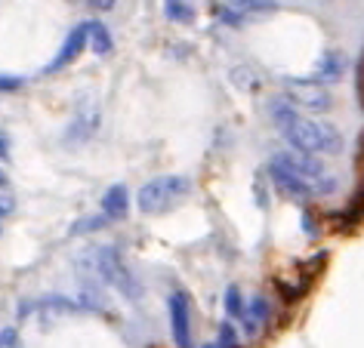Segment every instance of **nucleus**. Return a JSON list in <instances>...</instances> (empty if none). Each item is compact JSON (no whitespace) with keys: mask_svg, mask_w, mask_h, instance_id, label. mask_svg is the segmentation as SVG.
I'll return each instance as SVG.
<instances>
[{"mask_svg":"<svg viewBox=\"0 0 364 348\" xmlns=\"http://www.w3.org/2000/svg\"><path fill=\"white\" fill-rule=\"evenodd\" d=\"M272 121H275L278 133L284 136L287 145H294L296 151H309V154H340L343 148V136L333 130L331 124L324 121H312V117H303L296 112V105L290 99H275L269 105Z\"/></svg>","mask_w":364,"mask_h":348,"instance_id":"nucleus-1","label":"nucleus"},{"mask_svg":"<svg viewBox=\"0 0 364 348\" xmlns=\"http://www.w3.org/2000/svg\"><path fill=\"white\" fill-rule=\"evenodd\" d=\"M80 262L90 265V271L96 274L99 281H105L108 287H114L117 293H124L127 299H139V281L133 278V271L124 265L121 253L112 250V246H90V250L80 256Z\"/></svg>","mask_w":364,"mask_h":348,"instance_id":"nucleus-2","label":"nucleus"},{"mask_svg":"<svg viewBox=\"0 0 364 348\" xmlns=\"http://www.w3.org/2000/svg\"><path fill=\"white\" fill-rule=\"evenodd\" d=\"M188 195H192V179L186 176H158L151 182H145L139 188V195H136V207H139V213L145 216H158V213H167L176 204H182Z\"/></svg>","mask_w":364,"mask_h":348,"instance_id":"nucleus-3","label":"nucleus"},{"mask_svg":"<svg viewBox=\"0 0 364 348\" xmlns=\"http://www.w3.org/2000/svg\"><path fill=\"white\" fill-rule=\"evenodd\" d=\"M269 176H272V182H275V188L281 191V195H287V197H299V200L318 197L315 185L303 176V173H296L294 167H290L284 154H275V158H272V163H269Z\"/></svg>","mask_w":364,"mask_h":348,"instance_id":"nucleus-4","label":"nucleus"},{"mask_svg":"<svg viewBox=\"0 0 364 348\" xmlns=\"http://www.w3.org/2000/svg\"><path fill=\"white\" fill-rule=\"evenodd\" d=\"M167 315H170V330L176 345H192V305H188L186 293H170L167 299Z\"/></svg>","mask_w":364,"mask_h":348,"instance_id":"nucleus-5","label":"nucleus"},{"mask_svg":"<svg viewBox=\"0 0 364 348\" xmlns=\"http://www.w3.org/2000/svg\"><path fill=\"white\" fill-rule=\"evenodd\" d=\"M343 71H346V53L327 50V53H321V59H318V65H315L312 84H333V80L343 77Z\"/></svg>","mask_w":364,"mask_h":348,"instance_id":"nucleus-6","label":"nucleus"},{"mask_svg":"<svg viewBox=\"0 0 364 348\" xmlns=\"http://www.w3.org/2000/svg\"><path fill=\"white\" fill-rule=\"evenodd\" d=\"M84 47H87V25H77V28L65 38V43H62V50L56 53V59L50 62V71H59V68L71 65V62L84 53Z\"/></svg>","mask_w":364,"mask_h":348,"instance_id":"nucleus-7","label":"nucleus"},{"mask_svg":"<svg viewBox=\"0 0 364 348\" xmlns=\"http://www.w3.org/2000/svg\"><path fill=\"white\" fill-rule=\"evenodd\" d=\"M102 213L108 216V219H127V213H130V191H127V185H112L102 195Z\"/></svg>","mask_w":364,"mask_h":348,"instance_id":"nucleus-8","label":"nucleus"},{"mask_svg":"<svg viewBox=\"0 0 364 348\" xmlns=\"http://www.w3.org/2000/svg\"><path fill=\"white\" fill-rule=\"evenodd\" d=\"M272 315V305L266 302V296H253L247 302V311H244V317H241V324L244 330H247V336H257L262 327H266V320Z\"/></svg>","mask_w":364,"mask_h":348,"instance_id":"nucleus-9","label":"nucleus"},{"mask_svg":"<svg viewBox=\"0 0 364 348\" xmlns=\"http://www.w3.org/2000/svg\"><path fill=\"white\" fill-rule=\"evenodd\" d=\"M294 105L306 108V112H327L331 108V96L324 93V89H315V87H303V89H294V93L287 96Z\"/></svg>","mask_w":364,"mask_h":348,"instance_id":"nucleus-10","label":"nucleus"},{"mask_svg":"<svg viewBox=\"0 0 364 348\" xmlns=\"http://www.w3.org/2000/svg\"><path fill=\"white\" fill-rule=\"evenodd\" d=\"M87 25V47L96 53V56H108L114 47V40H112V34H108V28L102 22H84Z\"/></svg>","mask_w":364,"mask_h":348,"instance_id":"nucleus-11","label":"nucleus"},{"mask_svg":"<svg viewBox=\"0 0 364 348\" xmlns=\"http://www.w3.org/2000/svg\"><path fill=\"white\" fill-rule=\"evenodd\" d=\"M164 13H167L170 22H179V25L195 19V10L186 4V0H164Z\"/></svg>","mask_w":364,"mask_h":348,"instance_id":"nucleus-12","label":"nucleus"},{"mask_svg":"<svg viewBox=\"0 0 364 348\" xmlns=\"http://www.w3.org/2000/svg\"><path fill=\"white\" fill-rule=\"evenodd\" d=\"M225 311H229V317H235V320H241L244 311H247V302H244V296H241L238 287H229V290H225Z\"/></svg>","mask_w":364,"mask_h":348,"instance_id":"nucleus-13","label":"nucleus"},{"mask_svg":"<svg viewBox=\"0 0 364 348\" xmlns=\"http://www.w3.org/2000/svg\"><path fill=\"white\" fill-rule=\"evenodd\" d=\"M80 305H84V308H96V311H105L108 308V299L102 296V290H99V287H90V283H84V290H80Z\"/></svg>","mask_w":364,"mask_h":348,"instance_id":"nucleus-14","label":"nucleus"},{"mask_svg":"<svg viewBox=\"0 0 364 348\" xmlns=\"http://www.w3.org/2000/svg\"><path fill=\"white\" fill-rule=\"evenodd\" d=\"M112 219H108L105 213L102 216H87L84 222H77L75 228H71V234H84V232H99V228H105Z\"/></svg>","mask_w":364,"mask_h":348,"instance_id":"nucleus-15","label":"nucleus"},{"mask_svg":"<svg viewBox=\"0 0 364 348\" xmlns=\"http://www.w3.org/2000/svg\"><path fill=\"white\" fill-rule=\"evenodd\" d=\"M213 345H220V348H235V345H241V342H238V333L232 330V324H223V327H220V336H216Z\"/></svg>","mask_w":364,"mask_h":348,"instance_id":"nucleus-16","label":"nucleus"},{"mask_svg":"<svg viewBox=\"0 0 364 348\" xmlns=\"http://www.w3.org/2000/svg\"><path fill=\"white\" fill-rule=\"evenodd\" d=\"M0 345H4V348H13V345H19V333H16L13 327L0 330Z\"/></svg>","mask_w":364,"mask_h":348,"instance_id":"nucleus-17","label":"nucleus"},{"mask_svg":"<svg viewBox=\"0 0 364 348\" xmlns=\"http://www.w3.org/2000/svg\"><path fill=\"white\" fill-rule=\"evenodd\" d=\"M13 207H16V200H13V195H6V191H4V188H0V216L13 213Z\"/></svg>","mask_w":364,"mask_h":348,"instance_id":"nucleus-18","label":"nucleus"},{"mask_svg":"<svg viewBox=\"0 0 364 348\" xmlns=\"http://www.w3.org/2000/svg\"><path fill=\"white\" fill-rule=\"evenodd\" d=\"M6 158H10V136L0 130V161H6Z\"/></svg>","mask_w":364,"mask_h":348,"instance_id":"nucleus-19","label":"nucleus"},{"mask_svg":"<svg viewBox=\"0 0 364 348\" xmlns=\"http://www.w3.org/2000/svg\"><path fill=\"white\" fill-rule=\"evenodd\" d=\"M90 6H96V10H112L114 0H90Z\"/></svg>","mask_w":364,"mask_h":348,"instance_id":"nucleus-20","label":"nucleus"},{"mask_svg":"<svg viewBox=\"0 0 364 348\" xmlns=\"http://www.w3.org/2000/svg\"><path fill=\"white\" fill-rule=\"evenodd\" d=\"M235 6H262V0H229Z\"/></svg>","mask_w":364,"mask_h":348,"instance_id":"nucleus-21","label":"nucleus"},{"mask_svg":"<svg viewBox=\"0 0 364 348\" xmlns=\"http://www.w3.org/2000/svg\"><path fill=\"white\" fill-rule=\"evenodd\" d=\"M0 188H6V176H4V173H0Z\"/></svg>","mask_w":364,"mask_h":348,"instance_id":"nucleus-22","label":"nucleus"}]
</instances>
